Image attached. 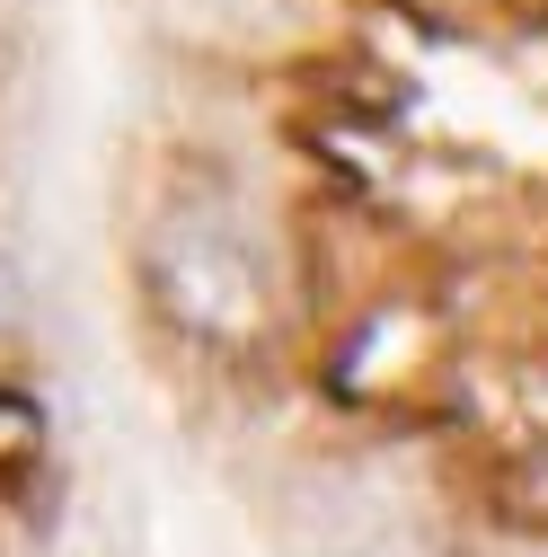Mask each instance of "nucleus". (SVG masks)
Instances as JSON below:
<instances>
[{"label":"nucleus","instance_id":"obj_1","mask_svg":"<svg viewBox=\"0 0 548 557\" xmlns=\"http://www.w3.org/2000/svg\"><path fill=\"white\" fill-rule=\"evenodd\" d=\"M27 443H36V416H27L18 398H0V496H10V478H18Z\"/></svg>","mask_w":548,"mask_h":557}]
</instances>
